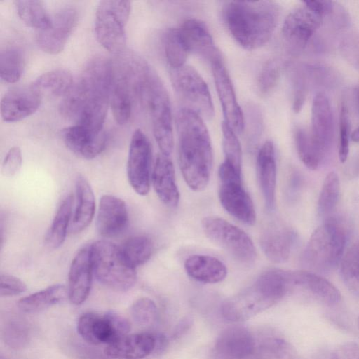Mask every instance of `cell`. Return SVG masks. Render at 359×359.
<instances>
[{
    "instance_id": "d4e9b609",
    "label": "cell",
    "mask_w": 359,
    "mask_h": 359,
    "mask_svg": "<svg viewBox=\"0 0 359 359\" xmlns=\"http://www.w3.org/2000/svg\"><path fill=\"white\" fill-rule=\"evenodd\" d=\"M257 175L266 208H275L276 187V161L275 148L270 140L265 141L257 155Z\"/></svg>"
},
{
    "instance_id": "681fc988",
    "label": "cell",
    "mask_w": 359,
    "mask_h": 359,
    "mask_svg": "<svg viewBox=\"0 0 359 359\" xmlns=\"http://www.w3.org/2000/svg\"><path fill=\"white\" fill-rule=\"evenodd\" d=\"M330 359H359V345L355 342L341 344L332 353Z\"/></svg>"
},
{
    "instance_id": "d6986e66",
    "label": "cell",
    "mask_w": 359,
    "mask_h": 359,
    "mask_svg": "<svg viewBox=\"0 0 359 359\" xmlns=\"http://www.w3.org/2000/svg\"><path fill=\"white\" fill-rule=\"evenodd\" d=\"M93 275L90 245H86L78 251L69 267L67 289L71 303L79 305L86 300L91 288Z\"/></svg>"
},
{
    "instance_id": "44dd1931",
    "label": "cell",
    "mask_w": 359,
    "mask_h": 359,
    "mask_svg": "<svg viewBox=\"0 0 359 359\" xmlns=\"http://www.w3.org/2000/svg\"><path fill=\"white\" fill-rule=\"evenodd\" d=\"M214 350L217 359H250L255 353V341L248 329L232 326L219 334Z\"/></svg>"
},
{
    "instance_id": "83f0119b",
    "label": "cell",
    "mask_w": 359,
    "mask_h": 359,
    "mask_svg": "<svg viewBox=\"0 0 359 359\" xmlns=\"http://www.w3.org/2000/svg\"><path fill=\"white\" fill-rule=\"evenodd\" d=\"M288 273L292 290L295 287L302 289L330 306L340 302L339 290L325 278L304 270L288 271Z\"/></svg>"
},
{
    "instance_id": "603a6c76",
    "label": "cell",
    "mask_w": 359,
    "mask_h": 359,
    "mask_svg": "<svg viewBox=\"0 0 359 359\" xmlns=\"http://www.w3.org/2000/svg\"><path fill=\"white\" fill-rule=\"evenodd\" d=\"M311 137L325 154L332 145L334 137V118L327 97L318 93L316 95L311 109Z\"/></svg>"
},
{
    "instance_id": "e575fe53",
    "label": "cell",
    "mask_w": 359,
    "mask_h": 359,
    "mask_svg": "<svg viewBox=\"0 0 359 359\" xmlns=\"http://www.w3.org/2000/svg\"><path fill=\"white\" fill-rule=\"evenodd\" d=\"M294 138L298 156L310 170H316L325 154L313 142L311 133L302 127L294 130Z\"/></svg>"
},
{
    "instance_id": "ac0fdd59",
    "label": "cell",
    "mask_w": 359,
    "mask_h": 359,
    "mask_svg": "<svg viewBox=\"0 0 359 359\" xmlns=\"http://www.w3.org/2000/svg\"><path fill=\"white\" fill-rule=\"evenodd\" d=\"M214 81L222 107L224 121L236 133L244 128V116L237 101L231 78L223 62L211 65Z\"/></svg>"
},
{
    "instance_id": "4dcf8cb0",
    "label": "cell",
    "mask_w": 359,
    "mask_h": 359,
    "mask_svg": "<svg viewBox=\"0 0 359 359\" xmlns=\"http://www.w3.org/2000/svg\"><path fill=\"white\" fill-rule=\"evenodd\" d=\"M67 296V289L55 284L20 299L18 308L25 313H36L62 302Z\"/></svg>"
},
{
    "instance_id": "f5cc1de1",
    "label": "cell",
    "mask_w": 359,
    "mask_h": 359,
    "mask_svg": "<svg viewBox=\"0 0 359 359\" xmlns=\"http://www.w3.org/2000/svg\"><path fill=\"white\" fill-rule=\"evenodd\" d=\"M156 337V347L154 351L155 354L162 353L168 345V340L167 337L163 334H155Z\"/></svg>"
},
{
    "instance_id": "d590c367",
    "label": "cell",
    "mask_w": 359,
    "mask_h": 359,
    "mask_svg": "<svg viewBox=\"0 0 359 359\" xmlns=\"http://www.w3.org/2000/svg\"><path fill=\"white\" fill-rule=\"evenodd\" d=\"M25 65V54L19 47L8 46L1 50L0 76L5 82H17L22 76Z\"/></svg>"
},
{
    "instance_id": "3957f363",
    "label": "cell",
    "mask_w": 359,
    "mask_h": 359,
    "mask_svg": "<svg viewBox=\"0 0 359 359\" xmlns=\"http://www.w3.org/2000/svg\"><path fill=\"white\" fill-rule=\"evenodd\" d=\"M223 19L229 32L243 48L252 50L271 38L279 18V7L271 1H232L223 8Z\"/></svg>"
},
{
    "instance_id": "e0dca14e",
    "label": "cell",
    "mask_w": 359,
    "mask_h": 359,
    "mask_svg": "<svg viewBox=\"0 0 359 359\" xmlns=\"http://www.w3.org/2000/svg\"><path fill=\"white\" fill-rule=\"evenodd\" d=\"M179 29L189 53L202 57L211 65L222 62L221 52L203 21L189 18L182 23Z\"/></svg>"
},
{
    "instance_id": "7402d4cb",
    "label": "cell",
    "mask_w": 359,
    "mask_h": 359,
    "mask_svg": "<svg viewBox=\"0 0 359 359\" xmlns=\"http://www.w3.org/2000/svg\"><path fill=\"white\" fill-rule=\"evenodd\" d=\"M128 220L127 207L121 198L104 195L100 200L96 226L103 237H114L126 227Z\"/></svg>"
},
{
    "instance_id": "d6a6232c",
    "label": "cell",
    "mask_w": 359,
    "mask_h": 359,
    "mask_svg": "<svg viewBox=\"0 0 359 359\" xmlns=\"http://www.w3.org/2000/svg\"><path fill=\"white\" fill-rule=\"evenodd\" d=\"M73 83L70 72L65 69H56L42 74L32 84L42 96L48 95L63 97L71 88Z\"/></svg>"
},
{
    "instance_id": "f6af8a7d",
    "label": "cell",
    "mask_w": 359,
    "mask_h": 359,
    "mask_svg": "<svg viewBox=\"0 0 359 359\" xmlns=\"http://www.w3.org/2000/svg\"><path fill=\"white\" fill-rule=\"evenodd\" d=\"M3 337L9 346L13 348H22L29 341V328L21 321L12 320L5 326Z\"/></svg>"
},
{
    "instance_id": "60d3db41",
    "label": "cell",
    "mask_w": 359,
    "mask_h": 359,
    "mask_svg": "<svg viewBox=\"0 0 359 359\" xmlns=\"http://www.w3.org/2000/svg\"><path fill=\"white\" fill-rule=\"evenodd\" d=\"M255 356V359H297L291 345L277 337L264 340L256 348Z\"/></svg>"
},
{
    "instance_id": "f907efd6",
    "label": "cell",
    "mask_w": 359,
    "mask_h": 359,
    "mask_svg": "<svg viewBox=\"0 0 359 359\" xmlns=\"http://www.w3.org/2000/svg\"><path fill=\"white\" fill-rule=\"evenodd\" d=\"M304 4L322 17L330 12L332 7V2L328 1H304Z\"/></svg>"
},
{
    "instance_id": "db71d44e",
    "label": "cell",
    "mask_w": 359,
    "mask_h": 359,
    "mask_svg": "<svg viewBox=\"0 0 359 359\" xmlns=\"http://www.w3.org/2000/svg\"><path fill=\"white\" fill-rule=\"evenodd\" d=\"M350 138L353 142L359 143V126L351 133Z\"/></svg>"
},
{
    "instance_id": "1f68e13d",
    "label": "cell",
    "mask_w": 359,
    "mask_h": 359,
    "mask_svg": "<svg viewBox=\"0 0 359 359\" xmlns=\"http://www.w3.org/2000/svg\"><path fill=\"white\" fill-rule=\"evenodd\" d=\"M73 203V196L69 194L62 200L59 205L51 225L45 236V244L48 248L55 249L64 243L71 222Z\"/></svg>"
},
{
    "instance_id": "f35d334b",
    "label": "cell",
    "mask_w": 359,
    "mask_h": 359,
    "mask_svg": "<svg viewBox=\"0 0 359 359\" xmlns=\"http://www.w3.org/2000/svg\"><path fill=\"white\" fill-rule=\"evenodd\" d=\"M340 181L334 172H329L320 191L318 210L321 215H330L336 208L340 198Z\"/></svg>"
},
{
    "instance_id": "ffe728a7",
    "label": "cell",
    "mask_w": 359,
    "mask_h": 359,
    "mask_svg": "<svg viewBox=\"0 0 359 359\" xmlns=\"http://www.w3.org/2000/svg\"><path fill=\"white\" fill-rule=\"evenodd\" d=\"M62 137L71 151L86 159H92L100 155L107 144L104 130L97 131L81 124H74L64 128Z\"/></svg>"
},
{
    "instance_id": "cb8c5ba5",
    "label": "cell",
    "mask_w": 359,
    "mask_h": 359,
    "mask_svg": "<svg viewBox=\"0 0 359 359\" xmlns=\"http://www.w3.org/2000/svg\"><path fill=\"white\" fill-rule=\"evenodd\" d=\"M155 347V334H127L107 344L104 353L114 359H143L154 353Z\"/></svg>"
},
{
    "instance_id": "f546056e",
    "label": "cell",
    "mask_w": 359,
    "mask_h": 359,
    "mask_svg": "<svg viewBox=\"0 0 359 359\" xmlns=\"http://www.w3.org/2000/svg\"><path fill=\"white\" fill-rule=\"evenodd\" d=\"M76 205L69 225V232L79 233L92 222L95 210L93 191L88 180L79 175L76 180Z\"/></svg>"
},
{
    "instance_id": "9c48e42d",
    "label": "cell",
    "mask_w": 359,
    "mask_h": 359,
    "mask_svg": "<svg viewBox=\"0 0 359 359\" xmlns=\"http://www.w3.org/2000/svg\"><path fill=\"white\" fill-rule=\"evenodd\" d=\"M170 81L179 98L190 109L203 118H211L215 108L208 86L198 72L184 65L170 69Z\"/></svg>"
},
{
    "instance_id": "9a60e30c",
    "label": "cell",
    "mask_w": 359,
    "mask_h": 359,
    "mask_svg": "<svg viewBox=\"0 0 359 359\" xmlns=\"http://www.w3.org/2000/svg\"><path fill=\"white\" fill-rule=\"evenodd\" d=\"M323 17L306 6L292 10L285 18L282 35L287 48L297 53L306 46L309 39L320 26Z\"/></svg>"
},
{
    "instance_id": "52a82bcc",
    "label": "cell",
    "mask_w": 359,
    "mask_h": 359,
    "mask_svg": "<svg viewBox=\"0 0 359 359\" xmlns=\"http://www.w3.org/2000/svg\"><path fill=\"white\" fill-rule=\"evenodd\" d=\"M282 299L275 283L262 273L250 287L222 304V316L231 322L246 320L272 306Z\"/></svg>"
},
{
    "instance_id": "30bf717a",
    "label": "cell",
    "mask_w": 359,
    "mask_h": 359,
    "mask_svg": "<svg viewBox=\"0 0 359 359\" xmlns=\"http://www.w3.org/2000/svg\"><path fill=\"white\" fill-rule=\"evenodd\" d=\"M219 199L224 209L231 216L247 225L256 222L253 202L243 188L241 174L223 161L218 170Z\"/></svg>"
},
{
    "instance_id": "277c9868",
    "label": "cell",
    "mask_w": 359,
    "mask_h": 359,
    "mask_svg": "<svg viewBox=\"0 0 359 359\" xmlns=\"http://www.w3.org/2000/svg\"><path fill=\"white\" fill-rule=\"evenodd\" d=\"M347 241L345 226L330 217L312 233L303 253V262L310 269L328 271L342 257Z\"/></svg>"
},
{
    "instance_id": "bcb514c9",
    "label": "cell",
    "mask_w": 359,
    "mask_h": 359,
    "mask_svg": "<svg viewBox=\"0 0 359 359\" xmlns=\"http://www.w3.org/2000/svg\"><path fill=\"white\" fill-rule=\"evenodd\" d=\"M339 158L344 163L349 154L350 121L348 111L344 102H341L339 109Z\"/></svg>"
},
{
    "instance_id": "7dc6e473",
    "label": "cell",
    "mask_w": 359,
    "mask_h": 359,
    "mask_svg": "<svg viewBox=\"0 0 359 359\" xmlns=\"http://www.w3.org/2000/svg\"><path fill=\"white\" fill-rule=\"evenodd\" d=\"M27 290V285L20 278L12 275L1 273L0 276L1 297H13Z\"/></svg>"
},
{
    "instance_id": "ab89813d",
    "label": "cell",
    "mask_w": 359,
    "mask_h": 359,
    "mask_svg": "<svg viewBox=\"0 0 359 359\" xmlns=\"http://www.w3.org/2000/svg\"><path fill=\"white\" fill-rule=\"evenodd\" d=\"M222 133L224 161L241 174L242 148L237 133L225 121L222 123Z\"/></svg>"
},
{
    "instance_id": "11a10c76",
    "label": "cell",
    "mask_w": 359,
    "mask_h": 359,
    "mask_svg": "<svg viewBox=\"0 0 359 359\" xmlns=\"http://www.w3.org/2000/svg\"><path fill=\"white\" fill-rule=\"evenodd\" d=\"M355 100L356 107L359 111V86L355 90Z\"/></svg>"
},
{
    "instance_id": "7c38bea8",
    "label": "cell",
    "mask_w": 359,
    "mask_h": 359,
    "mask_svg": "<svg viewBox=\"0 0 359 359\" xmlns=\"http://www.w3.org/2000/svg\"><path fill=\"white\" fill-rule=\"evenodd\" d=\"M130 323L121 315L113 311L104 315L88 312L81 315L77 322V331L83 340L97 345L109 344L128 334Z\"/></svg>"
},
{
    "instance_id": "5bb4252c",
    "label": "cell",
    "mask_w": 359,
    "mask_h": 359,
    "mask_svg": "<svg viewBox=\"0 0 359 359\" xmlns=\"http://www.w3.org/2000/svg\"><path fill=\"white\" fill-rule=\"evenodd\" d=\"M78 20V11L74 7L66 6L57 10L51 15L49 27L36 32L39 47L50 55L60 53L76 29Z\"/></svg>"
},
{
    "instance_id": "5b68a950",
    "label": "cell",
    "mask_w": 359,
    "mask_h": 359,
    "mask_svg": "<svg viewBox=\"0 0 359 359\" xmlns=\"http://www.w3.org/2000/svg\"><path fill=\"white\" fill-rule=\"evenodd\" d=\"M93 274L103 285L115 291L125 292L135 284L137 273L126 259L121 247L100 240L90 245Z\"/></svg>"
},
{
    "instance_id": "b9f144b4",
    "label": "cell",
    "mask_w": 359,
    "mask_h": 359,
    "mask_svg": "<svg viewBox=\"0 0 359 359\" xmlns=\"http://www.w3.org/2000/svg\"><path fill=\"white\" fill-rule=\"evenodd\" d=\"M341 273L347 287L359 296V242L344 257Z\"/></svg>"
},
{
    "instance_id": "8992f818",
    "label": "cell",
    "mask_w": 359,
    "mask_h": 359,
    "mask_svg": "<svg viewBox=\"0 0 359 359\" xmlns=\"http://www.w3.org/2000/svg\"><path fill=\"white\" fill-rule=\"evenodd\" d=\"M142 104L149 110L153 134L161 154L169 156L174 147L171 104L163 81L153 69L145 84Z\"/></svg>"
},
{
    "instance_id": "8fae6325",
    "label": "cell",
    "mask_w": 359,
    "mask_h": 359,
    "mask_svg": "<svg viewBox=\"0 0 359 359\" xmlns=\"http://www.w3.org/2000/svg\"><path fill=\"white\" fill-rule=\"evenodd\" d=\"M205 234L226 250L241 263L249 264L256 258L250 237L241 229L219 217L209 216L202 221Z\"/></svg>"
},
{
    "instance_id": "ba28073f",
    "label": "cell",
    "mask_w": 359,
    "mask_h": 359,
    "mask_svg": "<svg viewBox=\"0 0 359 359\" xmlns=\"http://www.w3.org/2000/svg\"><path fill=\"white\" fill-rule=\"evenodd\" d=\"M131 12L130 1H100L94 22L99 43L109 52L118 55L126 46V25Z\"/></svg>"
},
{
    "instance_id": "836d02e7",
    "label": "cell",
    "mask_w": 359,
    "mask_h": 359,
    "mask_svg": "<svg viewBox=\"0 0 359 359\" xmlns=\"http://www.w3.org/2000/svg\"><path fill=\"white\" fill-rule=\"evenodd\" d=\"M18 15L20 20L36 32L49 27L51 15L47 11L44 3L39 0H18L15 1Z\"/></svg>"
},
{
    "instance_id": "8d00e7d4",
    "label": "cell",
    "mask_w": 359,
    "mask_h": 359,
    "mask_svg": "<svg viewBox=\"0 0 359 359\" xmlns=\"http://www.w3.org/2000/svg\"><path fill=\"white\" fill-rule=\"evenodd\" d=\"M163 48L170 69L179 68L185 65L189 52L179 28H172L165 32Z\"/></svg>"
},
{
    "instance_id": "816d5d0a",
    "label": "cell",
    "mask_w": 359,
    "mask_h": 359,
    "mask_svg": "<svg viewBox=\"0 0 359 359\" xmlns=\"http://www.w3.org/2000/svg\"><path fill=\"white\" fill-rule=\"evenodd\" d=\"M191 320L188 317L182 320V321L176 326L173 332V337L175 339L180 337L184 332H187L191 326Z\"/></svg>"
},
{
    "instance_id": "ee69618b",
    "label": "cell",
    "mask_w": 359,
    "mask_h": 359,
    "mask_svg": "<svg viewBox=\"0 0 359 359\" xmlns=\"http://www.w3.org/2000/svg\"><path fill=\"white\" fill-rule=\"evenodd\" d=\"M280 67L274 59L267 60L262 66L257 79V88L262 95H269L276 87L279 80Z\"/></svg>"
},
{
    "instance_id": "484cf974",
    "label": "cell",
    "mask_w": 359,
    "mask_h": 359,
    "mask_svg": "<svg viewBox=\"0 0 359 359\" xmlns=\"http://www.w3.org/2000/svg\"><path fill=\"white\" fill-rule=\"evenodd\" d=\"M295 238V233L290 227L273 224L262 233L260 246L269 260L282 263L289 259Z\"/></svg>"
},
{
    "instance_id": "4fadbf2b",
    "label": "cell",
    "mask_w": 359,
    "mask_h": 359,
    "mask_svg": "<svg viewBox=\"0 0 359 359\" xmlns=\"http://www.w3.org/2000/svg\"><path fill=\"white\" fill-rule=\"evenodd\" d=\"M151 160L149 140L141 130H136L130 142L127 175L130 186L140 196H146L150 189Z\"/></svg>"
},
{
    "instance_id": "f1b7e54d",
    "label": "cell",
    "mask_w": 359,
    "mask_h": 359,
    "mask_svg": "<svg viewBox=\"0 0 359 359\" xmlns=\"http://www.w3.org/2000/svg\"><path fill=\"white\" fill-rule=\"evenodd\" d=\"M184 266L190 278L203 283H219L227 275L226 265L213 256L193 255L186 259Z\"/></svg>"
},
{
    "instance_id": "74e56055",
    "label": "cell",
    "mask_w": 359,
    "mask_h": 359,
    "mask_svg": "<svg viewBox=\"0 0 359 359\" xmlns=\"http://www.w3.org/2000/svg\"><path fill=\"white\" fill-rule=\"evenodd\" d=\"M121 249L127 261L136 268L150 259L153 252V243L145 236H134L128 238Z\"/></svg>"
},
{
    "instance_id": "4316f807",
    "label": "cell",
    "mask_w": 359,
    "mask_h": 359,
    "mask_svg": "<svg viewBox=\"0 0 359 359\" xmlns=\"http://www.w3.org/2000/svg\"><path fill=\"white\" fill-rule=\"evenodd\" d=\"M155 192L167 206L175 208L180 201V191L176 184L175 167L168 156H157L151 174Z\"/></svg>"
},
{
    "instance_id": "7a4b0ae2",
    "label": "cell",
    "mask_w": 359,
    "mask_h": 359,
    "mask_svg": "<svg viewBox=\"0 0 359 359\" xmlns=\"http://www.w3.org/2000/svg\"><path fill=\"white\" fill-rule=\"evenodd\" d=\"M179 165L187 186L194 191L208 184L213 151L203 118L194 111L181 108L175 117Z\"/></svg>"
},
{
    "instance_id": "c3c4849f",
    "label": "cell",
    "mask_w": 359,
    "mask_h": 359,
    "mask_svg": "<svg viewBox=\"0 0 359 359\" xmlns=\"http://www.w3.org/2000/svg\"><path fill=\"white\" fill-rule=\"evenodd\" d=\"M21 150L18 147L11 148L7 152L1 167V173L5 177L15 175L22 166Z\"/></svg>"
},
{
    "instance_id": "9f6ffc18",
    "label": "cell",
    "mask_w": 359,
    "mask_h": 359,
    "mask_svg": "<svg viewBox=\"0 0 359 359\" xmlns=\"http://www.w3.org/2000/svg\"><path fill=\"white\" fill-rule=\"evenodd\" d=\"M0 359H6L5 358H4L2 355L1 356Z\"/></svg>"
},
{
    "instance_id": "6da1fadb",
    "label": "cell",
    "mask_w": 359,
    "mask_h": 359,
    "mask_svg": "<svg viewBox=\"0 0 359 359\" xmlns=\"http://www.w3.org/2000/svg\"><path fill=\"white\" fill-rule=\"evenodd\" d=\"M111 61L91 59L78 79L62 97L59 110L62 116L97 131L103 126L110 105Z\"/></svg>"
},
{
    "instance_id": "7bdbcfd3",
    "label": "cell",
    "mask_w": 359,
    "mask_h": 359,
    "mask_svg": "<svg viewBox=\"0 0 359 359\" xmlns=\"http://www.w3.org/2000/svg\"><path fill=\"white\" fill-rule=\"evenodd\" d=\"M157 311L155 303L148 297L137 299L130 309L133 320L137 325L142 327H149L154 323Z\"/></svg>"
},
{
    "instance_id": "2e32d148",
    "label": "cell",
    "mask_w": 359,
    "mask_h": 359,
    "mask_svg": "<svg viewBox=\"0 0 359 359\" xmlns=\"http://www.w3.org/2000/svg\"><path fill=\"white\" fill-rule=\"evenodd\" d=\"M42 97L32 83L11 88L1 98L2 119L5 122H17L30 116L39 108Z\"/></svg>"
}]
</instances>
